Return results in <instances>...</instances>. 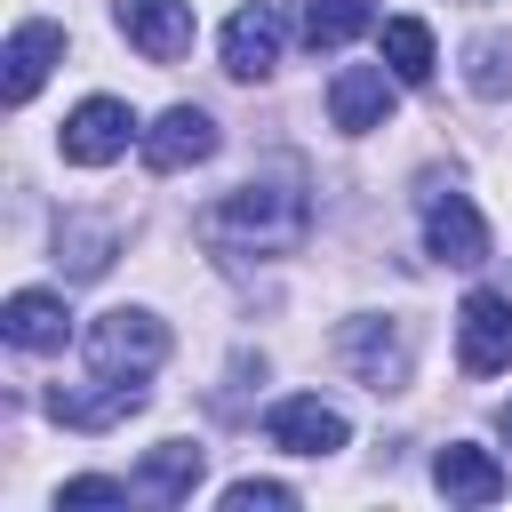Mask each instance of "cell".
<instances>
[{"mask_svg":"<svg viewBox=\"0 0 512 512\" xmlns=\"http://www.w3.org/2000/svg\"><path fill=\"white\" fill-rule=\"evenodd\" d=\"M328 120H336L344 136L384 128V120H392V72H384V64H344V72L328 80Z\"/></svg>","mask_w":512,"mask_h":512,"instance_id":"9","label":"cell"},{"mask_svg":"<svg viewBox=\"0 0 512 512\" xmlns=\"http://www.w3.org/2000/svg\"><path fill=\"white\" fill-rule=\"evenodd\" d=\"M264 440H272V448H288V456H336L352 432H344V416H336L320 392H296V400H272Z\"/></svg>","mask_w":512,"mask_h":512,"instance_id":"7","label":"cell"},{"mask_svg":"<svg viewBox=\"0 0 512 512\" xmlns=\"http://www.w3.org/2000/svg\"><path fill=\"white\" fill-rule=\"evenodd\" d=\"M376 48H384V64H392V80H408V88H424L432 80V24H416V16H392L384 32H376Z\"/></svg>","mask_w":512,"mask_h":512,"instance_id":"18","label":"cell"},{"mask_svg":"<svg viewBox=\"0 0 512 512\" xmlns=\"http://www.w3.org/2000/svg\"><path fill=\"white\" fill-rule=\"evenodd\" d=\"M96 384L104 392H48V416L72 424V432H104V424L144 408V376H96Z\"/></svg>","mask_w":512,"mask_h":512,"instance_id":"12","label":"cell"},{"mask_svg":"<svg viewBox=\"0 0 512 512\" xmlns=\"http://www.w3.org/2000/svg\"><path fill=\"white\" fill-rule=\"evenodd\" d=\"M280 64V16L256 0V8H240L232 24H224V72L232 80H264Z\"/></svg>","mask_w":512,"mask_h":512,"instance_id":"14","label":"cell"},{"mask_svg":"<svg viewBox=\"0 0 512 512\" xmlns=\"http://www.w3.org/2000/svg\"><path fill=\"white\" fill-rule=\"evenodd\" d=\"M160 360H168V320H152L136 304H120L88 328V368L96 376H152Z\"/></svg>","mask_w":512,"mask_h":512,"instance_id":"2","label":"cell"},{"mask_svg":"<svg viewBox=\"0 0 512 512\" xmlns=\"http://www.w3.org/2000/svg\"><path fill=\"white\" fill-rule=\"evenodd\" d=\"M128 496H136V480H104V472H80L56 488V504H128Z\"/></svg>","mask_w":512,"mask_h":512,"instance_id":"22","label":"cell"},{"mask_svg":"<svg viewBox=\"0 0 512 512\" xmlns=\"http://www.w3.org/2000/svg\"><path fill=\"white\" fill-rule=\"evenodd\" d=\"M456 360H464V376H504L512 368V296H496V288L464 296V312H456Z\"/></svg>","mask_w":512,"mask_h":512,"instance_id":"3","label":"cell"},{"mask_svg":"<svg viewBox=\"0 0 512 512\" xmlns=\"http://www.w3.org/2000/svg\"><path fill=\"white\" fill-rule=\"evenodd\" d=\"M496 432H504V448H512V400H504V408H496Z\"/></svg>","mask_w":512,"mask_h":512,"instance_id":"23","label":"cell"},{"mask_svg":"<svg viewBox=\"0 0 512 512\" xmlns=\"http://www.w3.org/2000/svg\"><path fill=\"white\" fill-rule=\"evenodd\" d=\"M0 336H8L16 352H56V344L72 336V312H64V296H48V288H16V296L0 304Z\"/></svg>","mask_w":512,"mask_h":512,"instance_id":"11","label":"cell"},{"mask_svg":"<svg viewBox=\"0 0 512 512\" xmlns=\"http://www.w3.org/2000/svg\"><path fill=\"white\" fill-rule=\"evenodd\" d=\"M216 152V120L200 104H168L152 128H144V168L152 176H176V168H200Z\"/></svg>","mask_w":512,"mask_h":512,"instance_id":"8","label":"cell"},{"mask_svg":"<svg viewBox=\"0 0 512 512\" xmlns=\"http://www.w3.org/2000/svg\"><path fill=\"white\" fill-rule=\"evenodd\" d=\"M464 80H472V96H512V40H472L464 48Z\"/></svg>","mask_w":512,"mask_h":512,"instance_id":"20","label":"cell"},{"mask_svg":"<svg viewBox=\"0 0 512 512\" xmlns=\"http://www.w3.org/2000/svg\"><path fill=\"white\" fill-rule=\"evenodd\" d=\"M304 232H312V200H304V184L288 168L248 176L240 192H224L200 216V240L224 248V256H288V248H304Z\"/></svg>","mask_w":512,"mask_h":512,"instance_id":"1","label":"cell"},{"mask_svg":"<svg viewBox=\"0 0 512 512\" xmlns=\"http://www.w3.org/2000/svg\"><path fill=\"white\" fill-rule=\"evenodd\" d=\"M200 472H208V448H200V440H160V448L136 464V496H152V504H184V496L200 488Z\"/></svg>","mask_w":512,"mask_h":512,"instance_id":"15","label":"cell"},{"mask_svg":"<svg viewBox=\"0 0 512 512\" xmlns=\"http://www.w3.org/2000/svg\"><path fill=\"white\" fill-rule=\"evenodd\" d=\"M368 24H376L368 0H304V40H312V48H344V40L368 32Z\"/></svg>","mask_w":512,"mask_h":512,"instance_id":"19","label":"cell"},{"mask_svg":"<svg viewBox=\"0 0 512 512\" xmlns=\"http://www.w3.org/2000/svg\"><path fill=\"white\" fill-rule=\"evenodd\" d=\"M56 56H64V32L56 24H16L8 32V104H32Z\"/></svg>","mask_w":512,"mask_h":512,"instance_id":"16","label":"cell"},{"mask_svg":"<svg viewBox=\"0 0 512 512\" xmlns=\"http://www.w3.org/2000/svg\"><path fill=\"white\" fill-rule=\"evenodd\" d=\"M336 352H344V368H352L368 392H400V384H408V336H400L392 320H344Z\"/></svg>","mask_w":512,"mask_h":512,"instance_id":"6","label":"cell"},{"mask_svg":"<svg viewBox=\"0 0 512 512\" xmlns=\"http://www.w3.org/2000/svg\"><path fill=\"white\" fill-rule=\"evenodd\" d=\"M424 248H432L440 264H456V272L488 264V224H480V208H472L464 192H424Z\"/></svg>","mask_w":512,"mask_h":512,"instance_id":"5","label":"cell"},{"mask_svg":"<svg viewBox=\"0 0 512 512\" xmlns=\"http://www.w3.org/2000/svg\"><path fill=\"white\" fill-rule=\"evenodd\" d=\"M432 488H440L448 504H496V496H504V464H496L488 448L448 440V448L432 456Z\"/></svg>","mask_w":512,"mask_h":512,"instance_id":"13","label":"cell"},{"mask_svg":"<svg viewBox=\"0 0 512 512\" xmlns=\"http://www.w3.org/2000/svg\"><path fill=\"white\" fill-rule=\"evenodd\" d=\"M296 504V488H280V480H232L224 488V512H288Z\"/></svg>","mask_w":512,"mask_h":512,"instance_id":"21","label":"cell"},{"mask_svg":"<svg viewBox=\"0 0 512 512\" xmlns=\"http://www.w3.org/2000/svg\"><path fill=\"white\" fill-rule=\"evenodd\" d=\"M120 32L152 64H176V56H192V0H120Z\"/></svg>","mask_w":512,"mask_h":512,"instance_id":"10","label":"cell"},{"mask_svg":"<svg viewBox=\"0 0 512 512\" xmlns=\"http://www.w3.org/2000/svg\"><path fill=\"white\" fill-rule=\"evenodd\" d=\"M112 248H120V224H104V216H64L56 224V264L72 280H96L112 264Z\"/></svg>","mask_w":512,"mask_h":512,"instance_id":"17","label":"cell"},{"mask_svg":"<svg viewBox=\"0 0 512 512\" xmlns=\"http://www.w3.org/2000/svg\"><path fill=\"white\" fill-rule=\"evenodd\" d=\"M128 136H136V112H128L120 96H88V104L64 120V160H72V168H112V160L128 152Z\"/></svg>","mask_w":512,"mask_h":512,"instance_id":"4","label":"cell"}]
</instances>
